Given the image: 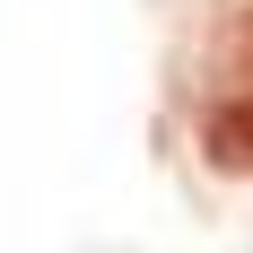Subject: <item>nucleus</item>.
<instances>
[{"label": "nucleus", "instance_id": "obj_1", "mask_svg": "<svg viewBox=\"0 0 253 253\" xmlns=\"http://www.w3.org/2000/svg\"><path fill=\"white\" fill-rule=\"evenodd\" d=\"M201 157L218 166V175H253V87H245V96H227V105H210Z\"/></svg>", "mask_w": 253, "mask_h": 253}, {"label": "nucleus", "instance_id": "obj_2", "mask_svg": "<svg viewBox=\"0 0 253 253\" xmlns=\"http://www.w3.org/2000/svg\"><path fill=\"white\" fill-rule=\"evenodd\" d=\"M245 52H253V18H245Z\"/></svg>", "mask_w": 253, "mask_h": 253}]
</instances>
